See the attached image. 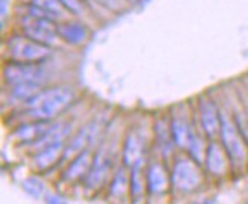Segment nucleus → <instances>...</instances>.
I'll use <instances>...</instances> for the list:
<instances>
[{
  "label": "nucleus",
  "instance_id": "1",
  "mask_svg": "<svg viewBox=\"0 0 248 204\" xmlns=\"http://www.w3.org/2000/svg\"><path fill=\"white\" fill-rule=\"evenodd\" d=\"M73 99V92L66 87H55L40 92L28 101L29 116L37 121H49L61 113Z\"/></svg>",
  "mask_w": 248,
  "mask_h": 204
},
{
  "label": "nucleus",
  "instance_id": "2",
  "mask_svg": "<svg viewBox=\"0 0 248 204\" xmlns=\"http://www.w3.org/2000/svg\"><path fill=\"white\" fill-rule=\"evenodd\" d=\"M21 28H23L26 37L41 43V45L52 46L57 45L60 40L58 23L32 5L29 6V13L21 20Z\"/></svg>",
  "mask_w": 248,
  "mask_h": 204
},
{
  "label": "nucleus",
  "instance_id": "3",
  "mask_svg": "<svg viewBox=\"0 0 248 204\" xmlns=\"http://www.w3.org/2000/svg\"><path fill=\"white\" fill-rule=\"evenodd\" d=\"M8 52L13 61L18 63H41L50 57V47L32 40L26 35H17L8 41Z\"/></svg>",
  "mask_w": 248,
  "mask_h": 204
},
{
  "label": "nucleus",
  "instance_id": "4",
  "mask_svg": "<svg viewBox=\"0 0 248 204\" xmlns=\"http://www.w3.org/2000/svg\"><path fill=\"white\" fill-rule=\"evenodd\" d=\"M221 139L225 151H227L229 157L233 160L234 163H244L247 158L245 153V145L242 137L238 131V128L234 126V124L227 119V116L221 113Z\"/></svg>",
  "mask_w": 248,
  "mask_h": 204
},
{
  "label": "nucleus",
  "instance_id": "5",
  "mask_svg": "<svg viewBox=\"0 0 248 204\" xmlns=\"http://www.w3.org/2000/svg\"><path fill=\"white\" fill-rule=\"evenodd\" d=\"M5 78L11 84H23V82H40L45 78L46 70L40 66V63H18L11 61L5 69Z\"/></svg>",
  "mask_w": 248,
  "mask_h": 204
},
{
  "label": "nucleus",
  "instance_id": "6",
  "mask_svg": "<svg viewBox=\"0 0 248 204\" xmlns=\"http://www.w3.org/2000/svg\"><path fill=\"white\" fill-rule=\"evenodd\" d=\"M200 180L201 175L193 162H190V160H181V162L177 163L174 171V183L177 185V188L185 190L195 189Z\"/></svg>",
  "mask_w": 248,
  "mask_h": 204
},
{
  "label": "nucleus",
  "instance_id": "7",
  "mask_svg": "<svg viewBox=\"0 0 248 204\" xmlns=\"http://www.w3.org/2000/svg\"><path fill=\"white\" fill-rule=\"evenodd\" d=\"M201 122L204 131L209 137H215L221 130V114H218L217 105L212 101H201Z\"/></svg>",
  "mask_w": 248,
  "mask_h": 204
},
{
  "label": "nucleus",
  "instance_id": "8",
  "mask_svg": "<svg viewBox=\"0 0 248 204\" xmlns=\"http://www.w3.org/2000/svg\"><path fill=\"white\" fill-rule=\"evenodd\" d=\"M60 38L70 45H81L89 37V31L79 23H58Z\"/></svg>",
  "mask_w": 248,
  "mask_h": 204
},
{
  "label": "nucleus",
  "instance_id": "9",
  "mask_svg": "<svg viewBox=\"0 0 248 204\" xmlns=\"http://www.w3.org/2000/svg\"><path fill=\"white\" fill-rule=\"evenodd\" d=\"M31 5L43 11L46 16H49L55 21L57 20L61 21L64 18H67V14H69V11L62 6L60 0H31Z\"/></svg>",
  "mask_w": 248,
  "mask_h": 204
},
{
  "label": "nucleus",
  "instance_id": "10",
  "mask_svg": "<svg viewBox=\"0 0 248 204\" xmlns=\"http://www.w3.org/2000/svg\"><path fill=\"white\" fill-rule=\"evenodd\" d=\"M206 162H207V168L212 171L213 174H222L225 171V166H227V162H225L222 149L217 143H212L207 148Z\"/></svg>",
  "mask_w": 248,
  "mask_h": 204
},
{
  "label": "nucleus",
  "instance_id": "11",
  "mask_svg": "<svg viewBox=\"0 0 248 204\" xmlns=\"http://www.w3.org/2000/svg\"><path fill=\"white\" fill-rule=\"evenodd\" d=\"M142 142L136 134H129L125 143V151H124V157H125V163L136 166L139 163L140 157H142Z\"/></svg>",
  "mask_w": 248,
  "mask_h": 204
},
{
  "label": "nucleus",
  "instance_id": "12",
  "mask_svg": "<svg viewBox=\"0 0 248 204\" xmlns=\"http://www.w3.org/2000/svg\"><path fill=\"white\" fill-rule=\"evenodd\" d=\"M62 148V142H57V143H52L46 148L41 149V153L37 156L35 158V163L40 169H45L49 168L50 165L55 163V160L58 158V154Z\"/></svg>",
  "mask_w": 248,
  "mask_h": 204
},
{
  "label": "nucleus",
  "instance_id": "13",
  "mask_svg": "<svg viewBox=\"0 0 248 204\" xmlns=\"http://www.w3.org/2000/svg\"><path fill=\"white\" fill-rule=\"evenodd\" d=\"M90 162H92V156H90V151H84L81 153V156L75 160V162L69 166L67 173H66V178H78L81 177L84 173H87L89 168H90Z\"/></svg>",
  "mask_w": 248,
  "mask_h": 204
},
{
  "label": "nucleus",
  "instance_id": "14",
  "mask_svg": "<svg viewBox=\"0 0 248 204\" xmlns=\"http://www.w3.org/2000/svg\"><path fill=\"white\" fill-rule=\"evenodd\" d=\"M172 137H174V141H175L177 145H180V146H189L193 134L190 133L189 126L185 122L178 121V119H174V121H172Z\"/></svg>",
  "mask_w": 248,
  "mask_h": 204
},
{
  "label": "nucleus",
  "instance_id": "15",
  "mask_svg": "<svg viewBox=\"0 0 248 204\" xmlns=\"http://www.w3.org/2000/svg\"><path fill=\"white\" fill-rule=\"evenodd\" d=\"M148 181H149V188L154 192H161L166 189V174L165 169L160 165H153L149 169L148 174Z\"/></svg>",
  "mask_w": 248,
  "mask_h": 204
},
{
  "label": "nucleus",
  "instance_id": "16",
  "mask_svg": "<svg viewBox=\"0 0 248 204\" xmlns=\"http://www.w3.org/2000/svg\"><path fill=\"white\" fill-rule=\"evenodd\" d=\"M41 92L40 89V82H23L18 84L14 87L13 94L17 99H26L29 101L31 98H34L35 94H38Z\"/></svg>",
  "mask_w": 248,
  "mask_h": 204
},
{
  "label": "nucleus",
  "instance_id": "17",
  "mask_svg": "<svg viewBox=\"0 0 248 204\" xmlns=\"http://www.w3.org/2000/svg\"><path fill=\"white\" fill-rule=\"evenodd\" d=\"M60 2L62 3L64 8L69 11V13H72L75 16L84 14V9H85L84 0H60Z\"/></svg>",
  "mask_w": 248,
  "mask_h": 204
},
{
  "label": "nucleus",
  "instance_id": "18",
  "mask_svg": "<svg viewBox=\"0 0 248 204\" xmlns=\"http://www.w3.org/2000/svg\"><path fill=\"white\" fill-rule=\"evenodd\" d=\"M99 3L105 5V6H108L111 9H117L119 8V0H98Z\"/></svg>",
  "mask_w": 248,
  "mask_h": 204
}]
</instances>
